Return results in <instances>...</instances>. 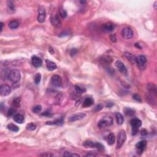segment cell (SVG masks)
I'll return each instance as SVG.
<instances>
[{
  "label": "cell",
  "mask_w": 157,
  "mask_h": 157,
  "mask_svg": "<svg viewBox=\"0 0 157 157\" xmlns=\"http://www.w3.org/2000/svg\"><path fill=\"white\" fill-rule=\"evenodd\" d=\"M8 78L12 83H17L20 80L21 74L20 72L17 69H13L11 70L9 73Z\"/></svg>",
  "instance_id": "obj_1"
},
{
  "label": "cell",
  "mask_w": 157,
  "mask_h": 157,
  "mask_svg": "<svg viewBox=\"0 0 157 157\" xmlns=\"http://www.w3.org/2000/svg\"><path fill=\"white\" fill-rule=\"evenodd\" d=\"M113 119L112 117L106 116V117H103L98 121V126L100 128H103L111 126L113 124Z\"/></svg>",
  "instance_id": "obj_2"
},
{
  "label": "cell",
  "mask_w": 157,
  "mask_h": 157,
  "mask_svg": "<svg viewBox=\"0 0 157 157\" xmlns=\"http://www.w3.org/2000/svg\"><path fill=\"white\" fill-rule=\"evenodd\" d=\"M126 133L124 130H121L120 131V132L118 133L117 137V149H120L121 146H123V144H124L125 141H126Z\"/></svg>",
  "instance_id": "obj_3"
},
{
  "label": "cell",
  "mask_w": 157,
  "mask_h": 157,
  "mask_svg": "<svg viewBox=\"0 0 157 157\" xmlns=\"http://www.w3.org/2000/svg\"><path fill=\"white\" fill-rule=\"evenodd\" d=\"M136 63L139 68L141 70H144L146 68L147 65V59L144 55H139L136 57Z\"/></svg>",
  "instance_id": "obj_4"
},
{
  "label": "cell",
  "mask_w": 157,
  "mask_h": 157,
  "mask_svg": "<svg viewBox=\"0 0 157 157\" xmlns=\"http://www.w3.org/2000/svg\"><path fill=\"white\" fill-rule=\"evenodd\" d=\"M121 36L125 39H130L133 38L134 33L130 28H125L121 31Z\"/></svg>",
  "instance_id": "obj_5"
},
{
  "label": "cell",
  "mask_w": 157,
  "mask_h": 157,
  "mask_svg": "<svg viewBox=\"0 0 157 157\" xmlns=\"http://www.w3.org/2000/svg\"><path fill=\"white\" fill-rule=\"evenodd\" d=\"M50 22L53 27L56 28H61V22L58 14L52 15L50 17Z\"/></svg>",
  "instance_id": "obj_6"
},
{
  "label": "cell",
  "mask_w": 157,
  "mask_h": 157,
  "mask_svg": "<svg viewBox=\"0 0 157 157\" xmlns=\"http://www.w3.org/2000/svg\"><path fill=\"white\" fill-rule=\"evenodd\" d=\"M46 17V12L44 7L40 6L38 9V21L39 23H44Z\"/></svg>",
  "instance_id": "obj_7"
},
{
  "label": "cell",
  "mask_w": 157,
  "mask_h": 157,
  "mask_svg": "<svg viewBox=\"0 0 157 157\" xmlns=\"http://www.w3.org/2000/svg\"><path fill=\"white\" fill-rule=\"evenodd\" d=\"M11 93V88L8 85L3 84L0 87V93L2 96H7L9 95Z\"/></svg>",
  "instance_id": "obj_8"
},
{
  "label": "cell",
  "mask_w": 157,
  "mask_h": 157,
  "mask_svg": "<svg viewBox=\"0 0 157 157\" xmlns=\"http://www.w3.org/2000/svg\"><path fill=\"white\" fill-rule=\"evenodd\" d=\"M51 83L53 86L57 87H61L62 84V79L58 75H53L51 78Z\"/></svg>",
  "instance_id": "obj_9"
},
{
  "label": "cell",
  "mask_w": 157,
  "mask_h": 157,
  "mask_svg": "<svg viewBox=\"0 0 157 157\" xmlns=\"http://www.w3.org/2000/svg\"><path fill=\"white\" fill-rule=\"evenodd\" d=\"M147 147V142L146 141H141L140 142H137L136 145V147L137 149V153L141 154L143 153Z\"/></svg>",
  "instance_id": "obj_10"
},
{
  "label": "cell",
  "mask_w": 157,
  "mask_h": 157,
  "mask_svg": "<svg viewBox=\"0 0 157 157\" xmlns=\"http://www.w3.org/2000/svg\"><path fill=\"white\" fill-rule=\"evenodd\" d=\"M115 65H116V66L117 68L120 73L123 74H126V73H127V69H126V66H125V65H124L122 61L118 60L116 61Z\"/></svg>",
  "instance_id": "obj_11"
},
{
  "label": "cell",
  "mask_w": 157,
  "mask_h": 157,
  "mask_svg": "<svg viewBox=\"0 0 157 157\" xmlns=\"http://www.w3.org/2000/svg\"><path fill=\"white\" fill-rule=\"evenodd\" d=\"M31 63L35 67L39 68L42 65V60L37 56H33L31 57Z\"/></svg>",
  "instance_id": "obj_12"
},
{
  "label": "cell",
  "mask_w": 157,
  "mask_h": 157,
  "mask_svg": "<svg viewBox=\"0 0 157 157\" xmlns=\"http://www.w3.org/2000/svg\"><path fill=\"white\" fill-rule=\"evenodd\" d=\"M130 123L132 129H139V128L141 127L142 125V121L137 118H134L131 120Z\"/></svg>",
  "instance_id": "obj_13"
},
{
  "label": "cell",
  "mask_w": 157,
  "mask_h": 157,
  "mask_svg": "<svg viewBox=\"0 0 157 157\" xmlns=\"http://www.w3.org/2000/svg\"><path fill=\"white\" fill-rule=\"evenodd\" d=\"M124 56L125 57L128 61L131 63V64L134 65V64L136 63V57L133 54L130 53L129 52H124Z\"/></svg>",
  "instance_id": "obj_14"
},
{
  "label": "cell",
  "mask_w": 157,
  "mask_h": 157,
  "mask_svg": "<svg viewBox=\"0 0 157 157\" xmlns=\"http://www.w3.org/2000/svg\"><path fill=\"white\" fill-rule=\"evenodd\" d=\"M85 114L83 113H78L77 114L74 115V116H71L69 119V121L70 122H73V121H78V120H81V119L85 117Z\"/></svg>",
  "instance_id": "obj_15"
},
{
  "label": "cell",
  "mask_w": 157,
  "mask_h": 157,
  "mask_svg": "<svg viewBox=\"0 0 157 157\" xmlns=\"http://www.w3.org/2000/svg\"><path fill=\"white\" fill-rule=\"evenodd\" d=\"M115 27H116L114 23H111V22H108L103 25V29L104 31H106V32H111L115 29Z\"/></svg>",
  "instance_id": "obj_16"
},
{
  "label": "cell",
  "mask_w": 157,
  "mask_h": 157,
  "mask_svg": "<svg viewBox=\"0 0 157 157\" xmlns=\"http://www.w3.org/2000/svg\"><path fill=\"white\" fill-rule=\"evenodd\" d=\"M99 61H101L102 64H104V65H109L113 61V59L112 57H111L110 56L108 55H104L101 57L99 59Z\"/></svg>",
  "instance_id": "obj_17"
},
{
  "label": "cell",
  "mask_w": 157,
  "mask_h": 157,
  "mask_svg": "<svg viewBox=\"0 0 157 157\" xmlns=\"http://www.w3.org/2000/svg\"><path fill=\"white\" fill-rule=\"evenodd\" d=\"M147 88L148 91H149V93H150V94H152V95L157 96V87L155 84L152 83H149V84L147 85Z\"/></svg>",
  "instance_id": "obj_18"
},
{
  "label": "cell",
  "mask_w": 157,
  "mask_h": 157,
  "mask_svg": "<svg viewBox=\"0 0 157 157\" xmlns=\"http://www.w3.org/2000/svg\"><path fill=\"white\" fill-rule=\"evenodd\" d=\"M7 11L9 14H14L15 12V6L14 2L11 0H9L7 2Z\"/></svg>",
  "instance_id": "obj_19"
},
{
  "label": "cell",
  "mask_w": 157,
  "mask_h": 157,
  "mask_svg": "<svg viewBox=\"0 0 157 157\" xmlns=\"http://www.w3.org/2000/svg\"><path fill=\"white\" fill-rule=\"evenodd\" d=\"M45 63H46L47 68L48 69V70L53 71L57 68V65L53 61L47 60L45 61Z\"/></svg>",
  "instance_id": "obj_20"
},
{
  "label": "cell",
  "mask_w": 157,
  "mask_h": 157,
  "mask_svg": "<svg viewBox=\"0 0 157 157\" xmlns=\"http://www.w3.org/2000/svg\"><path fill=\"white\" fill-rule=\"evenodd\" d=\"M14 121H15L17 123L20 124H22L23 122H24V117L23 116H22V114H17L15 116H14V118H13Z\"/></svg>",
  "instance_id": "obj_21"
},
{
  "label": "cell",
  "mask_w": 157,
  "mask_h": 157,
  "mask_svg": "<svg viewBox=\"0 0 157 157\" xmlns=\"http://www.w3.org/2000/svg\"><path fill=\"white\" fill-rule=\"evenodd\" d=\"M94 103V100L92 98L87 97L84 99L83 103V107H90L91 105H93Z\"/></svg>",
  "instance_id": "obj_22"
},
{
  "label": "cell",
  "mask_w": 157,
  "mask_h": 157,
  "mask_svg": "<svg viewBox=\"0 0 157 157\" xmlns=\"http://www.w3.org/2000/svg\"><path fill=\"white\" fill-rule=\"evenodd\" d=\"M19 22L17 20H12L9 23V28L11 30H15L19 27Z\"/></svg>",
  "instance_id": "obj_23"
},
{
  "label": "cell",
  "mask_w": 157,
  "mask_h": 157,
  "mask_svg": "<svg viewBox=\"0 0 157 157\" xmlns=\"http://www.w3.org/2000/svg\"><path fill=\"white\" fill-rule=\"evenodd\" d=\"M116 120H117V122L118 125H122V124L123 123L124 118L120 112H117V113H116Z\"/></svg>",
  "instance_id": "obj_24"
},
{
  "label": "cell",
  "mask_w": 157,
  "mask_h": 157,
  "mask_svg": "<svg viewBox=\"0 0 157 157\" xmlns=\"http://www.w3.org/2000/svg\"><path fill=\"white\" fill-rule=\"evenodd\" d=\"M115 141H116V137H115L114 134L113 133H110L108 136V143L110 146H112L114 144Z\"/></svg>",
  "instance_id": "obj_25"
},
{
  "label": "cell",
  "mask_w": 157,
  "mask_h": 157,
  "mask_svg": "<svg viewBox=\"0 0 157 157\" xmlns=\"http://www.w3.org/2000/svg\"><path fill=\"white\" fill-rule=\"evenodd\" d=\"M83 145L86 148H96V142H94L91 141H85Z\"/></svg>",
  "instance_id": "obj_26"
},
{
  "label": "cell",
  "mask_w": 157,
  "mask_h": 157,
  "mask_svg": "<svg viewBox=\"0 0 157 157\" xmlns=\"http://www.w3.org/2000/svg\"><path fill=\"white\" fill-rule=\"evenodd\" d=\"M7 129H9L10 131L13 132H18L19 130V128L17 125H14V124L10 123L7 125Z\"/></svg>",
  "instance_id": "obj_27"
},
{
  "label": "cell",
  "mask_w": 157,
  "mask_h": 157,
  "mask_svg": "<svg viewBox=\"0 0 157 157\" xmlns=\"http://www.w3.org/2000/svg\"><path fill=\"white\" fill-rule=\"evenodd\" d=\"M20 98H17L12 101V106L14 108H17L20 106Z\"/></svg>",
  "instance_id": "obj_28"
},
{
  "label": "cell",
  "mask_w": 157,
  "mask_h": 157,
  "mask_svg": "<svg viewBox=\"0 0 157 157\" xmlns=\"http://www.w3.org/2000/svg\"><path fill=\"white\" fill-rule=\"evenodd\" d=\"M59 15H60V16L61 17V18L65 19V18H66V17H67V12L65 10H64L62 7H60V8L59 9Z\"/></svg>",
  "instance_id": "obj_29"
},
{
  "label": "cell",
  "mask_w": 157,
  "mask_h": 157,
  "mask_svg": "<svg viewBox=\"0 0 157 157\" xmlns=\"http://www.w3.org/2000/svg\"><path fill=\"white\" fill-rule=\"evenodd\" d=\"M75 90H76V91L78 94H82L86 91L85 88H82V87H80L79 85H75Z\"/></svg>",
  "instance_id": "obj_30"
},
{
  "label": "cell",
  "mask_w": 157,
  "mask_h": 157,
  "mask_svg": "<svg viewBox=\"0 0 157 157\" xmlns=\"http://www.w3.org/2000/svg\"><path fill=\"white\" fill-rule=\"evenodd\" d=\"M125 113L128 116H133L135 114V112H134V110L131 108H125Z\"/></svg>",
  "instance_id": "obj_31"
},
{
  "label": "cell",
  "mask_w": 157,
  "mask_h": 157,
  "mask_svg": "<svg viewBox=\"0 0 157 157\" xmlns=\"http://www.w3.org/2000/svg\"><path fill=\"white\" fill-rule=\"evenodd\" d=\"M40 80H41V75H40V73H38L35 75V78H34V80H35V83L36 85L39 84L40 82Z\"/></svg>",
  "instance_id": "obj_32"
},
{
  "label": "cell",
  "mask_w": 157,
  "mask_h": 157,
  "mask_svg": "<svg viewBox=\"0 0 157 157\" xmlns=\"http://www.w3.org/2000/svg\"><path fill=\"white\" fill-rule=\"evenodd\" d=\"M42 110V106L40 105H36L32 109V111L34 113L38 114Z\"/></svg>",
  "instance_id": "obj_33"
},
{
  "label": "cell",
  "mask_w": 157,
  "mask_h": 157,
  "mask_svg": "<svg viewBox=\"0 0 157 157\" xmlns=\"http://www.w3.org/2000/svg\"><path fill=\"white\" fill-rule=\"evenodd\" d=\"M36 125L33 123H30L28 124L27 126V129L30 131H34L35 129H36Z\"/></svg>",
  "instance_id": "obj_34"
},
{
  "label": "cell",
  "mask_w": 157,
  "mask_h": 157,
  "mask_svg": "<svg viewBox=\"0 0 157 157\" xmlns=\"http://www.w3.org/2000/svg\"><path fill=\"white\" fill-rule=\"evenodd\" d=\"M15 109L14 108H10L9 110L8 111V112H7V116L8 117H11V116H12L13 115L15 114Z\"/></svg>",
  "instance_id": "obj_35"
},
{
  "label": "cell",
  "mask_w": 157,
  "mask_h": 157,
  "mask_svg": "<svg viewBox=\"0 0 157 157\" xmlns=\"http://www.w3.org/2000/svg\"><path fill=\"white\" fill-rule=\"evenodd\" d=\"M96 148L98 149V150H101V151L102 150H104V146L101 143H99V142H96Z\"/></svg>",
  "instance_id": "obj_36"
},
{
  "label": "cell",
  "mask_w": 157,
  "mask_h": 157,
  "mask_svg": "<svg viewBox=\"0 0 157 157\" xmlns=\"http://www.w3.org/2000/svg\"><path fill=\"white\" fill-rule=\"evenodd\" d=\"M133 98L134 99V100L137 101V102H141L142 101V99H141V96H139L137 94H134V95H133Z\"/></svg>",
  "instance_id": "obj_37"
},
{
  "label": "cell",
  "mask_w": 157,
  "mask_h": 157,
  "mask_svg": "<svg viewBox=\"0 0 157 157\" xmlns=\"http://www.w3.org/2000/svg\"><path fill=\"white\" fill-rule=\"evenodd\" d=\"M77 53H78V50H77L76 49H72L71 50L70 54L72 57L76 55L77 54Z\"/></svg>",
  "instance_id": "obj_38"
},
{
  "label": "cell",
  "mask_w": 157,
  "mask_h": 157,
  "mask_svg": "<svg viewBox=\"0 0 157 157\" xmlns=\"http://www.w3.org/2000/svg\"><path fill=\"white\" fill-rule=\"evenodd\" d=\"M109 38L110 39H111V41L113 42H116V35H111V36H110Z\"/></svg>",
  "instance_id": "obj_39"
},
{
  "label": "cell",
  "mask_w": 157,
  "mask_h": 157,
  "mask_svg": "<svg viewBox=\"0 0 157 157\" xmlns=\"http://www.w3.org/2000/svg\"><path fill=\"white\" fill-rule=\"evenodd\" d=\"M42 116H47V117H51V116H52V114H51L50 112H47V111H46V112H43V113L42 114Z\"/></svg>",
  "instance_id": "obj_40"
},
{
  "label": "cell",
  "mask_w": 157,
  "mask_h": 157,
  "mask_svg": "<svg viewBox=\"0 0 157 157\" xmlns=\"http://www.w3.org/2000/svg\"><path fill=\"white\" fill-rule=\"evenodd\" d=\"M40 156L41 157H53L54 155L52 154H49V153H45V154H40Z\"/></svg>",
  "instance_id": "obj_41"
},
{
  "label": "cell",
  "mask_w": 157,
  "mask_h": 157,
  "mask_svg": "<svg viewBox=\"0 0 157 157\" xmlns=\"http://www.w3.org/2000/svg\"><path fill=\"white\" fill-rule=\"evenodd\" d=\"M102 108H103V107H102V106L100 105V104H99V105L96 106V108H95V111H100V110H101Z\"/></svg>",
  "instance_id": "obj_42"
},
{
  "label": "cell",
  "mask_w": 157,
  "mask_h": 157,
  "mask_svg": "<svg viewBox=\"0 0 157 157\" xmlns=\"http://www.w3.org/2000/svg\"><path fill=\"white\" fill-rule=\"evenodd\" d=\"M147 134V131H146V129H142V131H141V135L142 136H146Z\"/></svg>",
  "instance_id": "obj_43"
},
{
  "label": "cell",
  "mask_w": 157,
  "mask_h": 157,
  "mask_svg": "<svg viewBox=\"0 0 157 157\" xmlns=\"http://www.w3.org/2000/svg\"><path fill=\"white\" fill-rule=\"evenodd\" d=\"M114 103H108L106 104V107L108 108H111V107H112L114 106Z\"/></svg>",
  "instance_id": "obj_44"
},
{
  "label": "cell",
  "mask_w": 157,
  "mask_h": 157,
  "mask_svg": "<svg viewBox=\"0 0 157 157\" xmlns=\"http://www.w3.org/2000/svg\"><path fill=\"white\" fill-rule=\"evenodd\" d=\"M49 51L50 52L51 54H53V53H54V50H53V49H52L51 47H50L49 48Z\"/></svg>",
  "instance_id": "obj_45"
},
{
  "label": "cell",
  "mask_w": 157,
  "mask_h": 157,
  "mask_svg": "<svg viewBox=\"0 0 157 157\" xmlns=\"http://www.w3.org/2000/svg\"><path fill=\"white\" fill-rule=\"evenodd\" d=\"M70 157H80V155H78V154H71Z\"/></svg>",
  "instance_id": "obj_46"
},
{
  "label": "cell",
  "mask_w": 157,
  "mask_h": 157,
  "mask_svg": "<svg viewBox=\"0 0 157 157\" xmlns=\"http://www.w3.org/2000/svg\"><path fill=\"white\" fill-rule=\"evenodd\" d=\"M0 25H1V31H2V29H3V26H4L3 23H2V22H1V23H0Z\"/></svg>",
  "instance_id": "obj_47"
},
{
  "label": "cell",
  "mask_w": 157,
  "mask_h": 157,
  "mask_svg": "<svg viewBox=\"0 0 157 157\" xmlns=\"http://www.w3.org/2000/svg\"><path fill=\"white\" fill-rule=\"evenodd\" d=\"M96 156V155H95V154H87V155H86V157H95Z\"/></svg>",
  "instance_id": "obj_48"
},
{
  "label": "cell",
  "mask_w": 157,
  "mask_h": 157,
  "mask_svg": "<svg viewBox=\"0 0 157 157\" xmlns=\"http://www.w3.org/2000/svg\"><path fill=\"white\" fill-rule=\"evenodd\" d=\"M135 46L137 48H139V49H141V47L139 46V44L138 43H136L135 44Z\"/></svg>",
  "instance_id": "obj_49"
},
{
  "label": "cell",
  "mask_w": 157,
  "mask_h": 157,
  "mask_svg": "<svg viewBox=\"0 0 157 157\" xmlns=\"http://www.w3.org/2000/svg\"><path fill=\"white\" fill-rule=\"evenodd\" d=\"M80 2L81 4H83L86 3V1H80Z\"/></svg>",
  "instance_id": "obj_50"
},
{
  "label": "cell",
  "mask_w": 157,
  "mask_h": 157,
  "mask_svg": "<svg viewBox=\"0 0 157 157\" xmlns=\"http://www.w3.org/2000/svg\"><path fill=\"white\" fill-rule=\"evenodd\" d=\"M157 1H155V4H154V6H155V9H157V7H156V6H157L156 4H157Z\"/></svg>",
  "instance_id": "obj_51"
}]
</instances>
